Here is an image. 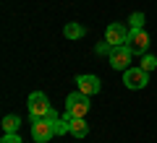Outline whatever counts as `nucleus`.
<instances>
[{
  "label": "nucleus",
  "mask_w": 157,
  "mask_h": 143,
  "mask_svg": "<svg viewBox=\"0 0 157 143\" xmlns=\"http://www.w3.org/2000/svg\"><path fill=\"white\" fill-rule=\"evenodd\" d=\"M26 107H29V117L32 120H39V117H47L50 115V99H47L42 91H34L29 94V99H26Z\"/></svg>",
  "instance_id": "2"
},
{
  "label": "nucleus",
  "mask_w": 157,
  "mask_h": 143,
  "mask_svg": "<svg viewBox=\"0 0 157 143\" xmlns=\"http://www.w3.org/2000/svg\"><path fill=\"white\" fill-rule=\"evenodd\" d=\"M89 107H92V102H89V96H86V94L73 91L71 96L66 99V112H63V117H66L68 122H71L73 117H86Z\"/></svg>",
  "instance_id": "1"
},
{
  "label": "nucleus",
  "mask_w": 157,
  "mask_h": 143,
  "mask_svg": "<svg viewBox=\"0 0 157 143\" xmlns=\"http://www.w3.org/2000/svg\"><path fill=\"white\" fill-rule=\"evenodd\" d=\"M131 60H134V52H131L128 44H121L110 52V68H115V70H128Z\"/></svg>",
  "instance_id": "5"
},
{
  "label": "nucleus",
  "mask_w": 157,
  "mask_h": 143,
  "mask_svg": "<svg viewBox=\"0 0 157 143\" xmlns=\"http://www.w3.org/2000/svg\"><path fill=\"white\" fill-rule=\"evenodd\" d=\"M0 143H24L21 138H18V133H6V135H3V141Z\"/></svg>",
  "instance_id": "15"
},
{
  "label": "nucleus",
  "mask_w": 157,
  "mask_h": 143,
  "mask_svg": "<svg viewBox=\"0 0 157 143\" xmlns=\"http://www.w3.org/2000/svg\"><path fill=\"white\" fill-rule=\"evenodd\" d=\"M113 50H115V47H113L110 42H100V44L94 47V52H97V55H107V57H110V52H113Z\"/></svg>",
  "instance_id": "14"
},
{
  "label": "nucleus",
  "mask_w": 157,
  "mask_h": 143,
  "mask_svg": "<svg viewBox=\"0 0 157 143\" xmlns=\"http://www.w3.org/2000/svg\"><path fill=\"white\" fill-rule=\"evenodd\" d=\"M128 47H131L134 55H147V50H149V37H147L144 29H131Z\"/></svg>",
  "instance_id": "7"
},
{
  "label": "nucleus",
  "mask_w": 157,
  "mask_h": 143,
  "mask_svg": "<svg viewBox=\"0 0 157 143\" xmlns=\"http://www.w3.org/2000/svg\"><path fill=\"white\" fill-rule=\"evenodd\" d=\"M86 133H89L86 120H84V117H73V120H71V135L73 138H86Z\"/></svg>",
  "instance_id": "9"
},
{
  "label": "nucleus",
  "mask_w": 157,
  "mask_h": 143,
  "mask_svg": "<svg viewBox=\"0 0 157 143\" xmlns=\"http://www.w3.org/2000/svg\"><path fill=\"white\" fill-rule=\"evenodd\" d=\"M52 135H55V125H52V120H47V117L32 120V138L37 143H47Z\"/></svg>",
  "instance_id": "4"
},
{
  "label": "nucleus",
  "mask_w": 157,
  "mask_h": 143,
  "mask_svg": "<svg viewBox=\"0 0 157 143\" xmlns=\"http://www.w3.org/2000/svg\"><path fill=\"white\" fill-rule=\"evenodd\" d=\"M123 83L126 88H144L147 83H149V73L141 70V68H128V70H123Z\"/></svg>",
  "instance_id": "6"
},
{
  "label": "nucleus",
  "mask_w": 157,
  "mask_h": 143,
  "mask_svg": "<svg viewBox=\"0 0 157 143\" xmlns=\"http://www.w3.org/2000/svg\"><path fill=\"white\" fill-rule=\"evenodd\" d=\"M63 34H66V39H73V42H78V39L86 34V26H81V23H66Z\"/></svg>",
  "instance_id": "10"
},
{
  "label": "nucleus",
  "mask_w": 157,
  "mask_h": 143,
  "mask_svg": "<svg viewBox=\"0 0 157 143\" xmlns=\"http://www.w3.org/2000/svg\"><path fill=\"white\" fill-rule=\"evenodd\" d=\"M18 125H21V117L18 115H6L3 117V130L6 133H18Z\"/></svg>",
  "instance_id": "11"
},
{
  "label": "nucleus",
  "mask_w": 157,
  "mask_h": 143,
  "mask_svg": "<svg viewBox=\"0 0 157 143\" xmlns=\"http://www.w3.org/2000/svg\"><path fill=\"white\" fill-rule=\"evenodd\" d=\"M76 83H78V91L86 96H94L102 91V81L97 76H76Z\"/></svg>",
  "instance_id": "8"
},
{
  "label": "nucleus",
  "mask_w": 157,
  "mask_h": 143,
  "mask_svg": "<svg viewBox=\"0 0 157 143\" xmlns=\"http://www.w3.org/2000/svg\"><path fill=\"white\" fill-rule=\"evenodd\" d=\"M131 37V26H123V23H107L105 29V42H110L113 47H121V44H128Z\"/></svg>",
  "instance_id": "3"
},
{
  "label": "nucleus",
  "mask_w": 157,
  "mask_h": 143,
  "mask_svg": "<svg viewBox=\"0 0 157 143\" xmlns=\"http://www.w3.org/2000/svg\"><path fill=\"white\" fill-rule=\"evenodd\" d=\"M128 26L131 29H144V13H131V18H128Z\"/></svg>",
  "instance_id": "13"
},
{
  "label": "nucleus",
  "mask_w": 157,
  "mask_h": 143,
  "mask_svg": "<svg viewBox=\"0 0 157 143\" xmlns=\"http://www.w3.org/2000/svg\"><path fill=\"white\" fill-rule=\"evenodd\" d=\"M141 70H147V73H152V70H155V68H157V57L155 55H149V52H147V55H141Z\"/></svg>",
  "instance_id": "12"
}]
</instances>
